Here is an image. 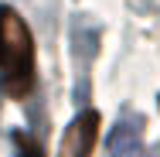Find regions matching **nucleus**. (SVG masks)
Returning a JSON list of instances; mask_svg holds the SVG:
<instances>
[{"instance_id": "obj_1", "label": "nucleus", "mask_w": 160, "mask_h": 157, "mask_svg": "<svg viewBox=\"0 0 160 157\" xmlns=\"http://www.w3.org/2000/svg\"><path fill=\"white\" fill-rule=\"evenodd\" d=\"M0 82L10 99L34 89V38L14 7H0Z\"/></svg>"}, {"instance_id": "obj_2", "label": "nucleus", "mask_w": 160, "mask_h": 157, "mask_svg": "<svg viewBox=\"0 0 160 157\" xmlns=\"http://www.w3.org/2000/svg\"><path fill=\"white\" fill-rule=\"evenodd\" d=\"M99 123H102V120H99L96 109L78 113V116L68 123V130H65L58 157H92L96 140H99Z\"/></svg>"}, {"instance_id": "obj_3", "label": "nucleus", "mask_w": 160, "mask_h": 157, "mask_svg": "<svg viewBox=\"0 0 160 157\" xmlns=\"http://www.w3.org/2000/svg\"><path fill=\"white\" fill-rule=\"evenodd\" d=\"M14 140H17V157H44V150H41V147L34 144L31 137H24V133H17Z\"/></svg>"}]
</instances>
